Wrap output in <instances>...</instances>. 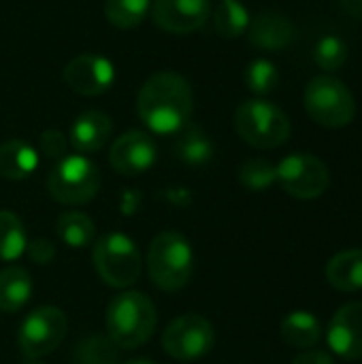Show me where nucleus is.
<instances>
[{"label":"nucleus","mask_w":362,"mask_h":364,"mask_svg":"<svg viewBox=\"0 0 362 364\" xmlns=\"http://www.w3.org/2000/svg\"><path fill=\"white\" fill-rule=\"evenodd\" d=\"M194 96L179 73H156L139 90L137 111L143 124L156 134H177L190 119Z\"/></svg>","instance_id":"f257e3e1"},{"label":"nucleus","mask_w":362,"mask_h":364,"mask_svg":"<svg viewBox=\"0 0 362 364\" xmlns=\"http://www.w3.org/2000/svg\"><path fill=\"white\" fill-rule=\"evenodd\" d=\"M156 322V307L143 292H122L107 307V335L122 350L147 343Z\"/></svg>","instance_id":"f03ea898"},{"label":"nucleus","mask_w":362,"mask_h":364,"mask_svg":"<svg viewBox=\"0 0 362 364\" xmlns=\"http://www.w3.org/2000/svg\"><path fill=\"white\" fill-rule=\"evenodd\" d=\"M192 267H194L192 245L183 235L166 230L151 241L147 254V269H149V279L160 290L164 292L181 290L192 277Z\"/></svg>","instance_id":"7ed1b4c3"},{"label":"nucleus","mask_w":362,"mask_h":364,"mask_svg":"<svg viewBox=\"0 0 362 364\" xmlns=\"http://www.w3.org/2000/svg\"><path fill=\"white\" fill-rule=\"evenodd\" d=\"M235 128L245 143L258 149H275L290 136L288 115L277 105L262 98L239 105L235 113Z\"/></svg>","instance_id":"20e7f679"},{"label":"nucleus","mask_w":362,"mask_h":364,"mask_svg":"<svg viewBox=\"0 0 362 364\" xmlns=\"http://www.w3.org/2000/svg\"><path fill=\"white\" fill-rule=\"evenodd\" d=\"M305 109L320 126L344 128L356 115V100L344 81L331 75H320L305 87Z\"/></svg>","instance_id":"39448f33"},{"label":"nucleus","mask_w":362,"mask_h":364,"mask_svg":"<svg viewBox=\"0 0 362 364\" xmlns=\"http://www.w3.org/2000/svg\"><path fill=\"white\" fill-rule=\"evenodd\" d=\"M47 188L53 200L70 207L90 203L100 188V173L85 156H64L55 162L47 177Z\"/></svg>","instance_id":"423d86ee"},{"label":"nucleus","mask_w":362,"mask_h":364,"mask_svg":"<svg viewBox=\"0 0 362 364\" xmlns=\"http://www.w3.org/2000/svg\"><path fill=\"white\" fill-rule=\"evenodd\" d=\"M94 267L111 288H128L141 275V254L134 241L122 232H109L94 245Z\"/></svg>","instance_id":"0eeeda50"},{"label":"nucleus","mask_w":362,"mask_h":364,"mask_svg":"<svg viewBox=\"0 0 362 364\" xmlns=\"http://www.w3.org/2000/svg\"><path fill=\"white\" fill-rule=\"evenodd\" d=\"M68 331L66 316L58 307H38L23 320L17 343L19 352L28 360H38L51 354L64 341Z\"/></svg>","instance_id":"6e6552de"},{"label":"nucleus","mask_w":362,"mask_h":364,"mask_svg":"<svg viewBox=\"0 0 362 364\" xmlns=\"http://www.w3.org/2000/svg\"><path fill=\"white\" fill-rule=\"evenodd\" d=\"M275 168L284 192L299 200H314L322 196L331 183L329 166L312 154H290Z\"/></svg>","instance_id":"1a4fd4ad"},{"label":"nucleus","mask_w":362,"mask_h":364,"mask_svg":"<svg viewBox=\"0 0 362 364\" xmlns=\"http://www.w3.org/2000/svg\"><path fill=\"white\" fill-rule=\"evenodd\" d=\"M215 343L213 326L207 318L198 314H186L173 320L164 335H162V348L164 352L181 363L198 360L211 352Z\"/></svg>","instance_id":"9d476101"},{"label":"nucleus","mask_w":362,"mask_h":364,"mask_svg":"<svg viewBox=\"0 0 362 364\" xmlns=\"http://www.w3.org/2000/svg\"><path fill=\"white\" fill-rule=\"evenodd\" d=\"M64 81L75 94L100 96L113 85L115 68H113L111 60H107L102 55L83 53V55L73 58L64 66Z\"/></svg>","instance_id":"9b49d317"},{"label":"nucleus","mask_w":362,"mask_h":364,"mask_svg":"<svg viewBox=\"0 0 362 364\" xmlns=\"http://www.w3.org/2000/svg\"><path fill=\"white\" fill-rule=\"evenodd\" d=\"M156 158H158V149H156L154 139L141 130H130L122 134L111 145V151H109L111 166L119 175H126V177H134V175L149 171Z\"/></svg>","instance_id":"f8f14e48"},{"label":"nucleus","mask_w":362,"mask_h":364,"mask_svg":"<svg viewBox=\"0 0 362 364\" xmlns=\"http://www.w3.org/2000/svg\"><path fill=\"white\" fill-rule=\"evenodd\" d=\"M211 13L209 0H156L151 17L158 28L171 34H190L205 26Z\"/></svg>","instance_id":"ddd939ff"},{"label":"nucleus","mask_w":362,"mask_h":364,"mask_svg":"<svg viewBox=\"0 0 362 364\" xmlns=\"http://www.w3.org/2000/svg\"><path fill=\"white\" fill-rule=\"evenodd\" d=\"M331 350L346 360L362 358V303L354 301L344 305L329 326Z\"/></svg>","instance_id":"4468645a"},{"label":"nucleus","mask_w":362,"mask_h":364,"mask_svg":"<svg viewBox=\"0 0 362 364\" xmlns=\"http://www.w3.org/2000/svg\"><path fill=\"white\" fill-rule=\"evenodd\" d=\"M294 23L275 11H262L254 19H250L247 36L250 43L265 51H282L294 41Z\"/></svg>","instance_id":"2eb2a0df"},{"label":"nucleus","mask_w":362,"mask_h":364,"mask_svg":"<svg viewBox=\"0 0 362 364\" xmlns=\"http://www.w3.org/2000/svg\"><path fill=\"white\" fill-rule=\"evenodd\" d=\"M113 130V124L102 111H85L70 126V145L79 154H94L105 147Z\"/></svg>","instance_id":"dca6fc26"},{"label":"nucleus","mask_w":362,"mask_h":364,"mask_svg":"<svg viewBox=\"0 0 362 364\" xmlns=\"http://www.w3.org/2000/svg\"><path fill=\"white\" fill-rule=\"evenodd\" d=\"M38 166V154L36 149L19 139L6 141L0 145V175L11 181L26 179L34 173Z\"/></svg>","instance_id":"f3484780"},{"label":"nucleus","mask_w":362,"mask_h":364,"mask_svg":"<svg viewBox=\"0 0 362 364\" xmlns=\"http://www.w3.org/2000/svg\"><path fill=\"white\" fill-rule=\"evenodd\" d=\"M326 279L335 290H362V250H346L335 254L326 264Z\"/></svg>","instance_id":"a211bd4d"},{"label":"nucleus","mask_w":362,"mask_h":364,"mask_svg":"<svg viewBox=\"0 0 362 364\" xmlns=\"http://www.w3.org/2000/svg\"><path fill=\"white\" fill-rule=\"evenodd\" d=\"M32 277L21 267H6L0 271V311L15 314L32 296Z\"/></svg>","instance_id":"6ab92c4d"},{"label":"nucleus","mask_w":362,"mask_h":364,"mask_svg":"<svg viewBox=\"0 0 362 364\" xmlns=\"http://www.w3.org/2000/svg\"><path fill=\"white\" fill-rule=\"evenodd\" d=\"M175 156L188 166H203L213 156V143L196 124H186L175 139Z\"/></svg>","instance_id":"aec40b11"},{"label":"nucleus","mask_w":362,"mask_h":364,"mask_svg":"<svg viewBox=\"0 0 362 364\" xmlns=\"http://www.w3.org/2000/svg\"><path fill=\"white\" fill-rule=\"evenodd\" d=\"M282 339L297 350L314 348L322 339V324L312 311H292L282 322Z\"/></svg>","instance_id":"412c9836"},{"label":"nucleus","mask_w":362,"mask_h":364,"mask_svg":"<svg viewBox=\"0 0 362 364\" xmlns=\"http://www.w3.org/2000/svg\"><path fill=\"white\" fill-rule=\"evenodd\" d=\"M55 232L64 245L81 250L94 241L96 228H94V222L90 215H85L81 211H64L55 222Z\"/></svg>","instance_id":"4be33fe9"},{"label":"nucleus","mask_w":362,"mask_h":364,"mask_svg":"<svg viewBox=\"0 0 362 364\" xmlns=\"http://www.w3.org/2000/svg\"><path fill=\"white\" fill-rule=\"evenodd\" d=\"M250 13L239 0H222L213 13L215 32L224 38H237L250 28Z\"/></svg>","instance_id":"5701e85b"},{"label":"nucleus","mask_w":362,"mask_h":364,"mask_svg":"<svg viewBox=\"0 0 362 364\" xmlns=\"http://www.w3.org/2000/svg\"><path fill=\"white\" fill-rule=\"evenodd\" d=\"M151 9V0H105V17L119 30L137 28Z\"/></svg>","instance_id":"b1692460"},{"label":"nucleus","mask_w":362,"mask_h":364,"mask_svg":"<svg viewBox=\"0 0 362 364\" xmlns=\"http://www.w3.org/2000/svg\"><path fill=\"white\" fill-rule=\"evenodd\" d=\"M28 239L21 220L11 211H0V260L13 262L26 252Z\"/></svg>","instance_id":"393cba45"},{"label":"nucleus","mask_w":362,"mask_h":364,"mask_svg":"<svg viewBox=\"0 0 362 364\" xmlns=\"http://www.w3.org/2000/svg\"><path fill=\"white\" fill-rule=\"evenodd\" d=\"M119 348L102 335H92L77 343L75 363L77 364H117Z\"/></svg>","instance_id":"a878e982"},{"label":"nucleus","mask_w":362,"mask_h":364,"mask_svg":"<svg viewBox=\"0 0 362 364\" xmlns=\"http://www.w3.org/2000/svg\"><path fill=\"white\" fill-rule=\"evenodd\" d=\"M239 181L247 190H267L277 181V168L265 158H250L239 171Z\"/></svg>","instance_id":"bb28decb"},{"label":"nucleus","mask_w":362,"mask_h":364,"mask_svg":"<svg viewBox=\"0 0 362 364\" xmlns=\"http://www.w3.org/2000/svg\"><path fill=\"white\" fill-rule=\"evenodd\" d=\"M314 60L324 70H337L348 60V45L341 36L326 34L314 47Z\"/></svg>","instance_id":"cd10ccee"},{"label":"nucleus","mask_w":362,"mask_h":364,"mask_svg":"<svg viewBox=\"0 0 362 364\" xmlns=\"http://www.w3.org/2000/svg\"><path fill=\"white\" fill-rule=\"evenodd\" d=\"M277 81H280V73H277L275 64L265 58L250 62L245 68V83L258 96L271 94L277 87Z\"/></svg>","instance_id":"c85d7f7f"},{"label":"nucleus","mask_w":362,"mask_h":364,"mask_svg":"<svg viewBox=\"0 0 362 364\" xmlns=\"http://www.w3.org/2000/svg\"><path fill=\"white\" fill-rule=\"evenodd\" d=\"M38 145H41V151H43L49 160H60V158L66 156L68 139H66L60 130L51 128V130H45V132L41 134Z\"/></svg>","instance_id":"c756f323"},{"label":"nucleus","mask_w":362,"mask_h":364,"mask_svg":"<svg viewBox=\"0 0 362 364\" xmlns=\"http://www.w3.org/2000/svg\"><path fill=\"white\" fill-rule=\"evenodd\" d=\"M26 254L30 256L32 262H36V264H47V262L53 260L55 247H53L51 241H47V239H34V241H30V243L26 245Z\"/></svg>","instance_id":"7c9ffc66"},{"label":"nucleus","mask_w":362,"mask_h":364,"mask_svg":"<svg viewBox=\"0 0 362 364\" xmlns=\"http://www.w3.org/2000/svg\"><path fill=\"white\" fill-rule=\"evenodd\" d=\"M292 364H335V360L326 354V352H320V350H309L301 356L294 358Z\"/></svg>","instance_id":"2f4dec72"},{"label":"nucleus","mask_w":362,"mask_h":364,"mask_svg":"<svg viewBox=\"0 0 362 364\" xmlns=\"http://www.w3.org/2000/svg\"><path fill=\"white\" fill-rule=\"evenodd\" d=\"M339 2L346 13H350L356 19H362V0H339Z\"/></svg>","instance_id":"473e14b6"},{"label":"nucleus","mask_w":362,"mask_h":364,"mask_svg":"<svg viewBox=\"0 0 362 364\" xmlns=\"http://www.w3.org/2000/svg\"><path fill=\"white\" fill-rule=\"evenodd\" d=\"M124 364H156L151 363V360H147V358H134V360H128V363Z\"/></svg>","instance_id":"72a5a7b5"},{"label":"nucleus","mask_w":362,"mask_h":364,"mask_svg":"<svg viewBox=\"0 0 362 364\" xmlns=\"http://www.w3.org/2000/svg\"><path fill=\"white\" fill-rule=\"evenodd\" d=\"M32 364H43V363H32Z\"/></svg>","instance_id":"f704fd0d"}]
</instances>
